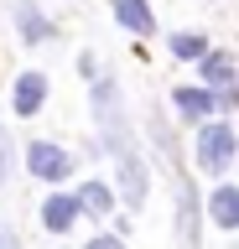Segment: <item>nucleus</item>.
Instances as JSON below:
<instances>
[{"mask_svg":"<svg viewBox=\"0 0 239 249\" xmlns=\"http://www.w3.org/2000/svg\"><path fill=\"white\" fill-rule=\"evenodd\" d=\"M94 120H99V145L104 151H130V120H125V104H120V89L110 78L94 83Z\"/></svg>","mask_w":239,"mask_h":249,"instance_id":"f257e3e1","label":"nucleus"},{"mask_svg":"<svg viewBox=\"0 0 239 249\" xmlns=\"http://www.w3.org/2000/svg\"><path fill=\"white\" fill-rule=\"evenodd\" d=\"M229 156H234V130H229V124H203V135H198V161H203V171H223Z\"/></svg>","mask_w":239,"mask_h":249,"instance_id":"f03ea898","label":"nucleus"},{"mask_svg":"<svg viewBox=\"0 0 239 249\" xmlns=\"http://www.w3.org/2000/svg\"><path fill=\"white\" fill-rule=\"evenodd\" d=\"M26 166H32V177H42V182H63L68 171H73V161H68L63 145H52V140H37L32 151H26Z\"/></svg>","mask_w":239,"mask_h":249,"instance_id":"7ed1b4c3","label":"nucleus"},{"mask_svg":"<svg viewBox=\"0 0 239 249\" xmlns=\"http://www.w3.org/2000/svg\"><path fill=\"white\" fill-rule=\"evenodd\" d=\"M114 161H120V192H125V202H130V208H141V202H146V192H151L146 161L135 156V145H130V151H120Z\"/></svg>","mask_w":239,"mask_h":249,"instance_id":"20e7f679","label":"nucleus"},{"mask_svg":"<svg viewBox=\"0 0 239 249\" xmlns=\"http://www.w3.org/2000/svg\"><path fill=\"white\" fill-rule=\"evenodd\" d=\"M177 239H182V249H198V192L187 177L177 182Z\"/></svg>","mask_w":239,"mask_h":249,"instance_id":"39448f33","label":"nucleus"},{"mask_svg":"<svg viewBox=\"0 0 239 249\" xmlns=\"http://www.w3.org/2000/svg\"><path fill=\"white\" fill-rule=\"evenodd\" d=\"M42 99H47V78H42V73H21L16 89H11L16 114H37V109H42Z\"/></svg>","mask_w":239,"mask_h":249,"instance_id":"423d86ee","label":"nucleus"},{"mask_svg":"<svg viewBox=\"0 0 239 249\" xmlns=\"http://www.w3.org/2000/svg\"><path fill=\"white\" fill-rule=\"evenodd\" d=\"M114 16H120V26L135 31V36H151V31H156V16H151L146 0H114Z\"/></svg>","mask_w":239,"mask_h":249,"instance_id":"0eeeda50","label":"nucleus"},{"mask_svg":"<svg viewBox=\"0 0 239 249\" xmlns=\"http://www.w3.org/2000/svg\"><path fill=\"white\" fill-rule=\"evenodd\" d=\"M208 213H213L219 229H239V187H219L208 197Z\"/></svg>","mask_w":239,"mask_h":249,"instance_id":"6e6552de","label":"nucleus"},{"mask_svg":"<svg viewBox=\"0 0 239 249\" xmlns=\"http://www.w3.org/2000/svg\"><path fill=\"white\" fill-rule=\"evenodd\" d=\"M73 218H78V197H47L42 202V223H47L52 233H68Z\"/></svg>","mask_w":239,"mask_h":249,"instance_id":"1a4fd4ad","label":"nucleus"},{"mask_svg":"<svg viewBox=\"0 0 239 249\" xmlns=\"http://www.w3.org/2000/svg\"><path fill=\"white\" fill-rule=\"evenodd\" d=\"M16 21H21V36H26V42H47V36H52L47 16L37 11L32 0H16Z\"/></svg>","mask_w":239,"mask_h":249,"instance_id":"9d476101","label":"nucleus"},{"mask_svg":"<svg viewBox=\"0 0 239 249\" xmlns=\"http://www.w3.org/2000/svg\"><path fill=\"white\" fill-rule=\"evenodd\" d=\"M110 208H114V192H110L104 182H89V187L78 192V213H94V218H104Z\"/></svg>","mask_w":239,"mask_h":249,"instance_id":"9b49d317","label":"nucleus"},{"mask_svg":"<svg viewBox=\"0 0 239 249\" xmlns=\"http://www.w3.org/2000/svg\"><path fill=\"white\" fill-rule=\"evenodd\" d=\"M208 109H213V93H203V89H177V114H187V120H203Z\"/></svg>","mask_w":239,"mask_h":249,"instance_id":"f8f14e48","label":"nucleus"},{"mask_svg":"<svg viewBox=\"0 0 239 249\" xmlns=\"http://www.w3.org/2000/svg\"><path fill=\"white\" fill-rule=\"evenodd\" d=\"M172 52L192 62V57H203L208 47H203V36H198V31H177V36H172Z\"/></svg>","mask_w":239,"mask_h":249,"instance_id":"ddd939ff","label":"nucleus"},{"mask_svg":"<svg viewBox=\"0 0 239 249\" xmlns=\"http://www.w3.org/2000/svg\"><path fill=\"white\" fill-rule=\"evenodd\" d=\"M203 78H208V83H229V78H234V62L219 57V52H213V57L203 52Z\"/></svg>","mask_w":239,"mask_h":249,"instance_id":"4468645a","label":"nucleus"},{"mask_svg":"<svg viewBox=\"0 0 239 249\" xmlns=\"http://www.w3.org/2000/svg\"><path fill=\"white\" fill-rule=\"evenodd\" d=\"M0 249H21V239H16V229H11V223H0Z\"/></svg>","mask_w":239,"mask_h":249,"instance_id":"2eb2a0df","label":"nucleus"},{"mask_svg":"<svg viewBox=\"0 0 239 249\" xmlns=\"http://www.w3.org/2000/svg\"><path fill=\"white\" fill-rule=\"evenodd\" d=\"M5 166H11V145H5V124H0V182H5Z\"/></svg>","mask_w":239,"mask_h":249,"instance_id":"dca6fc26","label":"nucleus"},{"mask_svg":"<svg viewBox=\"0 0 239 249\" xmlns=\"http://www.w3.org/2000/svg\"><path fill=\"white\" fill-rule=\"evenodd\" d=\"M83 249H120V239H94V244H83Z\"/></svg>","mask_w":239,"mask_h":249,"instance_id":"f3484780","label":"nucleus"}]
</instances>
